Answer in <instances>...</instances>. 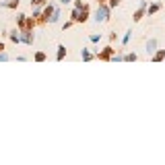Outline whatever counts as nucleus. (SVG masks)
<instances>
[{
    "mask_svg": "<svg viewBox=\"0 0 165 165\" xmlns=\"http://www.w3.org/2000/svg\"><path fill=\"white\" fill-rule=\"evenodd\" d=\"M155 48H157V41H155V39H151L149 45H147V52L151 54V52H155Z\"/></svg>",
    "mask_w": 165,
    "mask_h": 165,
    "instance_id": "nucleus-2",
    "label": "nucleus"
},
{
    "mask_svg": "<svg viewBox=\"0 0 165 165\" xmlns=\"http://www.w3.org/2000/svg\"><path fill=\"white\" fill-rule=\"evenodd\" d=\"M64 54H66V48H64V45H60V48H58V60H62Z\"/></svg>",
    "mask_w": 165,
    "mask_h": 165,
    "instance_id": "nucleus-3",
    "label": "nucleus"
},
{
    "mask_svg": "<svg viewBox=\"0 0 165 165\" xmlns=\"http://www.w3.org/2000/svg\"><path fill=\"white\" fill-rule=\"evenodd\" d=\"M62 2H64V4H66V2H70V0H62Z\"/></svg>",
    "mask_w": 165,
    "mask_h": 165,
    "instance_id": "nucleus-9",
    "label": "nucleus"
},
{
    "mask_svg": "<svg viewBox=\"0 0 165 165\" xmlns=\"http://www.w3.org/2000/svg\"><path fill=\"white\" fill-rule=\"evenodd\" d=\"M105 19H107V8H105V6H99V8H97V15H95V21L101 23V21H105Z\"/></svg>",
    "mask_w": 165,
    "mask_h": 165,
    "instance_id": "nucleus-1",
    "label": "nucleus"
},
{
    "mask_svg": "<svg viewBox=\"0 0 165 165\" xmlns=\"http://www.w3.org/2000/svg\"><path fill=\"white\" fill-rule=\"evenodd\" d=\"M163 56H165V52H159V54H155V60H161Z\"/></svg>",
    "mask_w": 165,
    "mask_h": 165,
    "instance_id": "nucleus-6",
    "label": "nucleus"
},
{
    "mask_svg": "<svg viewBox=\"0 0 165 165\" xmlns=\"http://www.w3.org/2000/svg\"><path fill=\"white\" fill-rule=\"evenodd\" d=\"M52 13H54V8H52V6H48V8H45V19H50Z\"/></svg>",
    "mask_w": 165,
    "mask_h": 165,
    "instance_id": "nucleus-5",
    "label": "nucleus"
},
{
    "mask_svg": "<svg viewBox=\"0 0 165 165\" xmlns=\"http://www.w3.org/2000/svg\"><path fill=\"white\" fill-rule=\"evenodd\" d=\"M45 0H33V2H31V4H44Z\"/></svg>",
    "mask_w": 165,
    "mask_h": 165,
    "instance_id": "nucleus-7",
    "label": "nucleus"
},
{
    "mask_svg": "<svg viewBox=\"0 0 165 165\" xmlns=\"http://www.w3.org/2000/svg\"><path fill=\"white\" fill-rule=\"evenodd\" d=\"M110 54H111V48H105V52L99 56V58H110Z\"/></svg>",
    "mask_w": 165,
    "mask_h": 165,
    "instance_id": "nucleus-4",
    "label": "nucleus"
},
{
    "mask_svg": "<svg viewBox=\"0 0 165 165\" xmlns=\"http://www.w3.org/2000/svg\"><path fill=\"white\" fill-rule=\"evenodd\" d=\"M6 58H8L6 54H0V60H6Z\"/></svg>",
    "mask_w": 165,
    "mask_h": 165,
    "instance_id": "nucleus-8",
    "label": "nucleus"
}]
</instances>
